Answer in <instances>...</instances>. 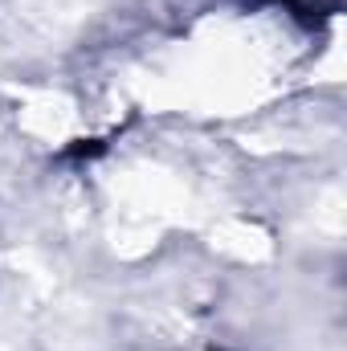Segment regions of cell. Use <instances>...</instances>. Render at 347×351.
<instances>
[{
  "label": "cell",
  "instance_id": "obj_2",
  "mask_svg": "<svg viewBox=\"0 0 347 351\" xmlns=\"http://www.w3.org/2000/svg\"><path fill=\"white\" fill-rule=\"evenodd\" d=\"M204 245H208L213 258H221V262H229V265H250V269L274 262V254H278L274 229L261 217L246 213V208L217 213L204 225Z\"/></svg>",
  "mask_w": 347,
  "mask_h": 351
},
{
  "label": "cell",
  "instance_id": "obj_1",
  "mask_svg": "<svg viewBox=\"0 0 347 351\" xmlns=\"http://www.w3.org/2000/svg\"><path fill=\"white\" fill-rule=\"evenodd\" d=\"M0 94H4V114L16 127V135L41 152H66L90 135V110L70 86L8 82Z\"/></svg>",
  "mask_w": 347,
  "mask_h": 351
}]
</instances>
